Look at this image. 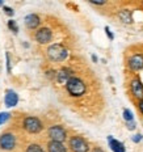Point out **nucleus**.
<instances>
[{"mask_svg":"<svg viewBox=\"0 0 143 152\" xmlns=\"http://www.w3.org/2000/svg\"><path fill=\"white\" fill-rule=\"evenodd\" d=\"M120 18L122 23L125 24H131L133 23V17H131V13H130V11H128V9H123V11H121L120 13Z\"/></svg>","mask_w":143,"mask_h":152,"instance_id":"nucleus-15","label":"nucleus"},{"mask_svg":"<svg viewBox=\"0 0 143 152\" xmlns=\"http://www.w3.org/2000/svg\"><path fill=\"white\" fill-rule=\"evenodd\" d=\"M72 77H74V71H72L71 68L63 67L56 72V80H58V83H60V84H67Z\"/></svg>","mask_w":143,"mask_h":152,"instance_id":"nucleus-8","label":"nucleus"},{"mask_svg":"<svg viewBox=\"0 0 143 152\" xmlns=\"http://www.w3.org/2000/svg\"><path fill=\"white\" fill-rule=\"evenodd\" d=\"M15 144H16V139L13 137V134H11V132H5V134H3L0 137V147L3 150L5 151L13 150Z\"/></svg>","mask_w":143,"mask_h":152,"instance_id":"nucleus-6","label":"nucleus"},{"mask_svg":"<svg viewBox=\"0 0 143 152\" xmlns=\"http://www.w3.org/2000/svg\"><path fill=\"white\" fill-rule=\"evenodd\" d=\"M105 33H106V36H108V38H109L110 41H113L114 39V36H113V33L110 31V29L108 26H105Z\"/></svg>","mask_w":143,"mask_h":152,"instance_id":"nucleus-21","label":"nucleus"},{"mask_svg":"<svg viewBox=\"0 0 143 152\" xmlns=\"http://www.w3.org/2000/svg\"><path fill=\"white\" fill-rule=\"evenodd\" d=\"M4 102H5V106H8V107L16 106V105H17V102H18L17 93L13 92V91H7V93H5Z\"/></svg>","mask_w":143,"mask_h":152,"instance_id":"nucleus-12","label":"nucleus"},{"mask_svg":"<svg viewBox=\"0 0 143 152\" xmlns=\"http://www.w3.org/2000/svg\"><path fill=\"white\" fill-rule=\"evenodd\" d=\"M24 127L30 134H37V132H40L43 129V126H42V122L37 117H28L24 121Z\"/></svg>","mask_w":143,"mask_h":152,"instance_id":"nucleus-3","label":"nucleus"},{"mask_svg":"<svg viewBox=\"0 0 143 152\" xmlns=\"http://www.w3.org/2000/svg\"><path fill=\"white\" fill-rule=\"evenodd\" d=\"M4 12H5V15H8V16H13V9L12 8H9V7H4Z\"/></svg>","mask_w":143,"mask_h":152,"instance_id":"nucleus-22","label":"nucleus"},{"mask_svg":"<svg viewBox=\"0 0 143 152\" xmlns=\"http://www.w3.org/2000/svg\"><path fill=\"white\" fill-rule=\"evenodd\" d=\"M9 119V114L8 113H0V125L4 122H7Z\"/></svg>","mask_w":143,"mask_h":152,"instance_id":"nucleus-19","label":"nucleus"},{"mask_svg":"<svg viewBox=\"0 0 143 152\" xmlns=\"http://www.w3.org/2000/svg\"><path fill=\"white\" fill-rule=\"evenodd\" d=\"M128 129L129 130H134L135 129V122L133 121V122H128Z\"/></svg>","mask_w":143,"mask_h":152,"instance_id":"nucleus-25","label":"nucleus"},{"mask_svg":"<svg viewBox=\"0 0 143 152\" xmlns=\"http://www.w3.org/2000/svg\"><path fill=\"white\" fill-rule=\"evenodd\" d=\"M91 4H95V5H104V4H106V1H95V0H91Z\"/></svg>","mask_w":143,"mask_h":152,"instance_id":"nucleus-24","label":"nucleus"},{"mask_svg":"<svg viewBox=\"0 0 143 152\" xmlns=\"http://www.w3.org/2000/svg\"><path fill=\"white\" fill-rule=\"evenodd\" d=\"M131 139H133V142H134V143H139V142H141L142 139H143V135H142V134H136V135H134V137H133Z\"/></svg>","mask_w":143,"mask_h":152,"instance_id":"nucleus-20","label":"nucleus"},{"mask_svg":"<svg viewBox=\"0 0 143 152\" xmlns=\"http://www.w3.org/2000/svg\"><path fill=\"white\" fill-rule=\"evenodd\" d=\"M108 143H109V147L113 152H125V145H123L122 142L114 139L112 135L108 137Z\"/></svg>","mask_w":143,"mask_h":152,"instance_id":"nucleus-11","label":"nucleus"},{"mask_svg":"<svg viewBox=\"0 0 143 152\" xmlns=\"http://www.w3.org/2000/svg\"><path fill=\"white\" fill-rule=\"evenodd\" d=\"M26 152H45L42 150V147L38 144H30L29 147L26 148Z\"/></svg>","mask_w":143,"mask_h":152,"instance_id":"nucleus-17","label":"nucleus"},{"mask_svg":"<svg viewBox=\"0 0 143 152\" xmlns=\"http://www.w3.org/2000/svg\"><path fill=\"white\" fill-rule=\"evenodd\" d=\"M70 148L74 152H88L89 145L81 137H72L70 139Z\"/></svg>","mask_w":143,"mask_h":152,"instance_id":"nucleus-4","label":"nucleus"},{"mask_svg":"<svg viewBox=\"0 0 143 152\" xmlns=\"http://www.w3.org/2000/svg\"><path fill=\"white\" fill-rule=\"evenodd\" d=\"M49 137L54 142H60V143H63V142L66 140V138H67V134H66V130L63 129L62 126L55 125L49 129Z\"/></svg>","mask_w":143,"mask_h":152,"instance_id":"nucleus-5","label":"nucleus"},{"mask_svg":"<svg viewBox=\"0 0 143 152\" xmlns=\"http://www.w3.org/2000/svg\"><path fill=\"white\" fill-rule=\"evenodd\" d=\"M5 58H7V71L11 72V59H9L8 54H5Z\"/></svg>","mask_w":143,"mask_h":152,"instance_id":"nucleus-23","label":"nucleus"},{"mask_svg":"<svg viewBox=\"0 0 143 152\" xmlns=\"http://www.w3.org/2000/svg\"><path fill=\"white\" fill-rule=\"evenodd\" d=\"M92 61H93V62H97V56H96V55H92Z\"/></svg>","mask_w":143,"mask_h":152,"instance_id":"nucleus-27","label":"nucleus"},{"mask_svg":"<svg viewBox=\"0 0 143 152\" xmlns=\"http://www.w3.org/2000/svg\"><path fill=\"white\" fill-rule=\"evenodd\" d=\"M66 89H67V92L72 97H80L85 93V89H87V88H85V84L81 79L74 76V77L66 84Z\"/></svg>","mask_w":143,"mask_h":152,"instance_id":"nucleus-2","label":"nucleus"},{"mask_svg":"<svg viewBox=\"0 0 143 152\" xmlns=\"http://www.w3.org/2000/svg\"><path fill=\"white\" fill-rule=\"evenodd\" d=\"M129 68L133 71H141L143 69V55L142 54H135L129 59Z\"/></svg>","mask_w":143,"mask_h":152,"instance_id":"nucleus-10","label":"nucleus"},{"mask_svg":"<svg viewBox=\"0 0 143 152\" xmlns=\"http://www.w3.org/2000/svg\"><path fill=\"white\" fill-rule=\"evenodd\" d=\"M130 89H131V93L135 99H138L139 101L143 100V84L139 77H134L130 83Z\"/></svg>","mask_w":143,"mask_h":152,"instance_id":"nucleus-7","label":"nucleus"},{"mask_svg":"<svg viewBox=\"0 0 143 152\" xmlns=\"http://www.w3.org/2000/svg\"><path fill=\"white\" fill-rule=\"evenodd\" d=\"M8 28L13 31V33H18V26H17V24H16V21H13V20L8 21Z\"/></svg>","mask_w":143,"mask_h":152,"instance_id":"nucleus-18","label":"nucleus"},{"mask_svg":"<svg viewBox=\"0 0 143 152\" xmlns=\"http://www.w3.org/2000/svg\"><path fill=\"white\" fill-rule=\"evenodd\" d=\"M47 56L53 62H63L65 59H67L68 50L60 43H54L47 49Z\"/></svg>","mask_w":143,"mask_h":152,"instance_id":"nucleus-1","label":"nucleus"},{"mask_svg":"<svg viewBox=\"0 0 143 152\" xmlns=\"http://www.w3.org/2000/svg\"><path fill=\"white\" fill-rule=\"evenodd\" d=\"M138 107H139V110H141V113L143 114V100H141L138 102Z\"/></svg>","mask_w":143,"mask_h":152,"instance_id":"nucleus-26","label":"nucleus"},{"mask_svg":"<svg viewBox=\"0 0 143 152\" xmlns=\"http://www.w3.org/2000/svg\"><path fill=\"white\" fill-rule=\"evenodd\" d=\"M93 152H103V150H101V148H95Z\"/></svg>","mask_w":143,"mask_h":152,"instance_id":"nucleus-28","label":"nucleus"},{"mask_svg":"<svg viewBox=\"0 0 143 152\" xmlns=\"http://www.w3.org/2000/svg\"><path fill=\"white\" fill-rule=\"evenodd\" d=\"M24 23L25 25H26L29 29H36V28L40 25V17L36 15V13H30V15H28L26 17H25V20H24Z\"/></svg>","mask_w":143,"mask_h":152,"instance_id":"nucleus-13","label":"nucleus"},{"mask_svg":"<svg viewBox=\"0 0 143 152\" xmlns=\"http://www.w3.org/2000/svg\"><path fill=\"white\" fill-rule=\"evenodd\" d=\"M47 151L49 152H67V147L60 142H54L50 140L47 144Z\"/></svg>","mask_w":143,"mask_h":152,"instance_id":"nucleus-14","label":"nucleus"},{"mask_svg":"<svg viewBox=\"0 0 143 152\" xmlns=\"http://www.w3.org/2000/svg\"><path fill=\"white\" fill-rule=\"evenodd\" d=\"M53 38V33L49 28H41L40 30L36 33V39L40 43H49Z\"/></svg>","mask_w":143,"mask_h":152,"instance_id":"nucleus-9","label":"nucleus"},{"mask_svg":"<svg viewBox=\"0 0 143 152\" xmlns=\"http://www.w3.org/2000/svg\"><path fill=\"white\" fill-rule=\"evenodd\" d=\"M123 119H125L126 122H133L134 121V115H133V113L130 112L129 109L123 110Z\"/></svg>","mask_w":143,"mask_h":152,"instance_id":"nucleus-16","label":"nucleus"}]
</instances>
